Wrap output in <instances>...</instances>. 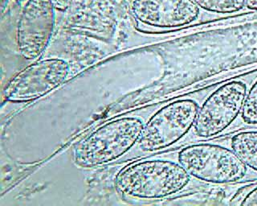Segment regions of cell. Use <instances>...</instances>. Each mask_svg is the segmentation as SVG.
<instances>
[{
  "label": "cell",
  "mask_w": 257,
  "mask_h": 206,
  "mask_svg": "<svg viewBox=\"0 0 257 206\" xmlns=\"http://www.w3.org/2000/svg\"><path fill=\"white\" fill-rule=\"evenodd\" d=\"M200 104L191 96L159 104L135 148L119 164L179 148L192 130Z\"/></svg>",
  "instance_id": "4"
},
{
  "label": "cell",
  "mask_w": 257,
  "mask_h": 206,
  "mask_svg": "<svg viewBox=\"0 0 257 206\" xmlns=\"http://www.w3.org/2000/svg\"><path fill=\"white\" fill-rule=\"evenodd\" d=\"M215 140L232 150L247 168L257 173V127L239 130Z\"/></svg>",
  "instance_id": "9"
},
{
  "label": "cell",
  "mask_w": 257,
  "mask_h": 206,
  "mask_svg": "<svg viewBox=\"0 0 257 206\" xmlns=\"http://www.w3.org/2000/svg\"><path fill=\"white\" fill-rule=\"evenodd\" d=\"M158 106L115 118L92 131L74 146L72 155L73 164L84 170L120 164V160L135 148L145 124Z\"/></svg>",
  "instance_id": "2"
},
{
  "label": "cell",
  "mask_w": 257,
  "mask_h": 206,
  "mask_svg": "<svg viewBox=\"0 0 257 206\" xmlns=\"http://www.w3.org/2000/svg\"><path fill=\"white\" fill-rule=\"evenodd\" d=\"M131 11L139 25L156 31L188 26L200 14L191 0H134Z\"/></svg>",
  "instance_id": "8"
},
{
  "label": "cell",
  "mask_w": 257,
  "mask_h": 206,
  "mask_svg": "<svg viewBox=\"0 0 257 206\" xmlns=\"http://www.w3.org/2000/svg\"><path fill=\"white\" fill-rule=\"evenodd\" d=\"M202 186L176 160L162 153L128 162L114 180L119 196L134 202L171 200Z\"/></svg>",
  "instance_id": "1"
},
{
  "label": "cell",
  "mask_w": 257,
  "mask_h": 206,
  "mask_svg": "<svg viewBox=\"0 0 257 206\" xmlns=\"http://www.w3.org/2000/svg\"><path fill=\"white\" fill-rule=\"evenodd\" d=\"M245 8L251 11H257V0H245Z\"/></svg>",
  "instance_id": "14"
},
{
  "label": "cell",
  "mask_w": 257,
  "mask_h": 206,
  "mask_svg": "<svg viewBox=\"0 0 257 206\" xmlns=\"http://www.w3.org/2000/svg\"><path fill=\"white\" fill-rule=\"evenodd\" d=\"M71 73L72 64L67 59H38L9 81L3 93V99L14 103L35 101L64 84Z\"/></svg>",
  "instance_id": "6"
},
{
  "label": "cell",
  "mask_w": 257,
  "mask_h": 206,
  "mask_svg": "<svg viewBox=\"0 0 257 206\" xmlns=\"http://www.w3.org/2000/svg\"><path fill=\"white\" fill-rule=\"evenodd\" d=\"M73 0H51L56 11H65L71 6Z\"/></svg>",
  "instance_id": "13"
},
{
  "label": "cell",
  "mask_w": 257,
  "mask_h": 206,
  "mask_svg": "<svg viewBox=\"0 0 257 206\" xmlns=\"http://www.w3.org/2000/svg\"><path fill=\"white\" fill-rule=\"evenodd\" d=\"M176 160L202 185L225 187L257 181V173L247 168L236 154L215 140L196 142L163 152Z\"/></svg>",
  "instance_id": "3"
},
{
  "label": "cell",
  "mask_w": 257,
  "mask_h": 206,
  "mask_svg": "<svg viewBox=\"0 0 257 206\" xmlns=\"http://www.w3.org/2000/svg\"><path fill=\"white\" fill-rule=\"evenodd\" d=\"M255 127H257V77L249 87L239 117L229 128L226 135Z\"/></svg>",
  "instance_id": "10"
},
{
  "label": "cell",
  "mask_w": 257,
  "mask_h": 206,
  "mask_svg": "<svg viewBox=\"0 0 257 206\" xmlns=\"http://www.w3.org/2000/svg\"><path fill=\"white\" fill-rule=\"evenodd\" d=\"M229 205L257 206V181L247 182L237 188Z\"/></svg>",
  "instance_id": "12"
},
{
  "label": "cell",
  "mask_w": 257,
  "mask_h": 206,
  "mask_svg": "<svg viewBox=\"0 0 257 206\" xmlns=\"http://www.w3.org/2000/svg\"><path fill=\"white\" fill-rule=\"evenodd\" d=\"M199 9L216 14L239 13L245 8V0H191Z\"/></svg>",
  "instance_id": "11"
},
{
  "label": "cell",
  "mask_w": 257,
  "mask_h": 206,
  "mask_svg": "<svg viewBox=\"0 0 257 206\" xmlns=\"http://www.w3.org/2000/svg\"><path fill=\"white\" fill-rule=\"evenodd\" d=\"M256 77L232 79L209 93L201 102L195 124L182 146L225 136L239 117L249 87Z\"/></svg>",
  "instance_id": "5"
},
{
  "label": "cell",
  "mask_w": 257,
  "mask_h": 206,
  "mask_svg": "<svg viewBox=\"0 0 257 206\" xmlns=\"http://www.w3.org/2000/svg\"><path fill=\"white\" fill-rule=\"evenodd\" d=\"M56 11L51 0H28L16 25V49L27 61H37L48 49L56 26Z\"/></svg>",
  "instance_id": "7"
}]
</instances>
